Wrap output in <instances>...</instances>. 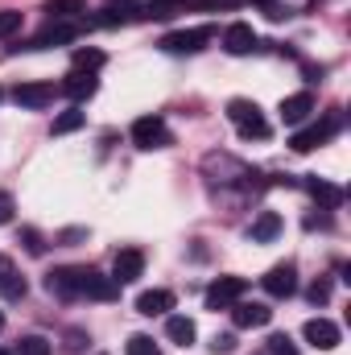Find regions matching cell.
I'll list each match as a JSON object with an SVG mask.
<instances>
[{"mask_svg": "<svg viewBox=\"0 0 351 355\" xmlns=\"http://www.w3.org/2000/svg\"><path fill=\"white\" fill-rule=\"evenodd\" d=\"M203 174L211 178V182H215V186H236V182H240V186H248V190H252V186H261V182H257V170H248V166H244V162H240V157H232V153H207V157H203Z\"/></svg>", "mask_w": 351, "mask_h": 355, "instance_id": "obj_1", "label": "cell"}, {"mask_svg": "<svg viewBox=\"0 0 351 355\" xmlns=\"http://www.w3.org/2000/svg\"><path fill=\"white\" fill-rule=\"evenodd\" d=\"M228 120L236 124V132L244 137V141H268V120H264V112L252 103V99H232L228 103Z\"/></svg>", "mask_w": 351, "mask_h": 355, "instance_id": "obj_2", "label": "cell"}, {"mask_svg": "<svg viewBox=\"0 0 351 355\" xmlns=\"http://www.w3.org/2000/svg\"><path fill=\"white\" fill-rule=\"evenodd\" d=\"M339 124H343V116L339 112H331L323 124H310V128H302V132H293L289 137V149L293 153H310V149H318V145H327L335 132H339Z\"/></svg>", "mask_w": 351, "mask_h": 355, "instance_id": "obj_3", "label": "cell"}, {"mask_svg": "<svg viewBox=\"0 0 351 355\" xmlns=\"http://www.w3.org/2000/svg\"><path fill=\"white\" fill-rule=\"evenodd\" d=\"M174 137H170V124L162 120V116H141L137 124H132V145L137 149H166Z\"/></svg>", "mask_w": 351, "mask_h": 355, "instance_id": "obj_4", "label": "cell"}, {"mask_svg": "<svg viewBox=\"0 0 351 355\" xmlns=\"http://www.w3.org/2000/svg\"><path fill=\"white\" fill-rule=\"evenodd\" d=\"M211 37H215V29H211V25L178 29V33H166V37H162V50H166V54H198Z\"/></svg>", "mask_w": 351, "mask_h": 355, "instance_id": "obj_5", "label": "cell"}, {"mask_svg": "<svg viewBox=\"0 0 351 355\" xmlns=\"http://www.w3.org/2000/svg\"><path fill=\"white\" fill-rule=\"evenodd\" d=\"M244 289H248L244 277H219V281L203 293V302H207V310H232V306L244 297Z\"/></svg>", "mask_w": 351, "mask_h": 355, "instance_id": "obj_6", "label": "cell"}, {"mask_svg": "<svg viewBox=\"0 0 351 355\" xmlns=\"http://www.w3.org/2000/svg\"><path fill=\"white\" fill-rule=\"evenodd\" d=\"M75 37H79V25H75V21H50V25H46V29H42L37 37H29V42H25L21 50H46V46H71Z\"/></svg>", "mask_w": 351, "mask_h": 355, "instance_id": "obj_7", "label": "cell"}, {"mask_svg": "<svg viewBox=\"0 0 351 355\" xmlns=\"http://www.w3.org/2000/svg\"><path fill=\"white\" fill-rule=\"evenodd\" d=\"M261 285L268 297H293L298 293V268L289 265V261H281V265H273L261 277Z\"/></svg>", "mask_w": 351, "mask_h": 355, "instance_id": "obj_8", "label": "cell"}, {"mask_svg": "<svg viewBox=\"0 0 351 355\" xmlns=\"http://www.w3.org/2000/svg\"><path fill=\"white\" fill-rule=\"evenodd\" d=\"M141 272H145V252L141 248H120L116 252V261H112V281L116 285H132Z\"/></svg>", "mask_w": 351, "mask_h": 355, "instance_id": "obj_9", "label": "cell"}, {"mask_svg": "<svg viewBox=\"0 0 351 355\" xmlns=\"http://www.w3.org/2000/svg\"><path fill=\"white\" fill-rule=\"evenodd\" d=\"M79 281H83V268H54V272L46 277V289H50L54 297H62V302H75V297H83Z\"/></svg>", "mask_w": 351, "mask_h": 355, "instance_id": "obj_10", "label": "cell"}, {"mask_svg": "<svg viewBox=\"0 0 351 355\" xmlns=\"http://www.w3.org/2000/svg\"><path fill=\"white\" fill-rule=\"evenodd\" d=\"M232 322L240 331H257V327H268L273 322V310L264 302H236L232 306Z\"/></svg>", "mask_w": 351, "mask_h": 355, "instance_id": "obj_11", "label": "cell"}, {"mask_svg": "<svg viewBox=\"0 0 351 355\" xmlns=\"http://www.w3.org/2000/svg\"><path fill=\"white\" fill-rule=\"evenodd\" d=\"M257 46H261V37L252 33V25L236 21V25H228V29H223V50H228V54H236V58H240V54H252Z\"/></svg>", "mask_w": 351, "mask_h": 355, "instance_id": "obj_12", "label": "cell"}, {"mask_svg": "<svg viewBox=\"0 0 351 355\" xmlns=\"http://www.w3.org/2000/svg\"><path fill=\"white\" fill-rule=\"evenodd\" d=\"M79 289H83V297H95V302H112V297L120 293V285H116L112 277H103L99 268H83Z\"/></svg>", "mask_w": 351, "mask_h": 355, "instance_id": "obj_13", "label": "cell"}, {"mask_svg": "<svg viewBox=\"0 0 351 355\" xmlns=\"http://www.w3.org/2000/svg\"><path fill=\"white\" fill-rule=\"evenodd\" d=\"M302 335H306V343H314L318 352H331V347H339V327H335L331 318H310Z\"/></svg>", "mask_w": 351, "mask_h": 355, "instance_id": "obj_14", "label": "cell"}, {"mask_svg": "<svg viewBox=\"0 0 351 355\" xmlns=\"http://www.w3.org/2000/svg\"><path fill=\"white\" fill-rule=\"evenodd\" d=\"M12 99L21 107H50L54 103V83H21L12 91Z\"/></svg>", "mask_w": 351, "mask_h": 355, "instance_id": "obj_15", "label": "cell"}, {"mask_svg": "<svg viewBox=\"0 0 351 355\" xmlns=\"http://www.w3.org/2000/svg\"><path fill=\"white\" fill-rule=\"evenodd\" d=\"M137 310H141L145 318L170 314V310H174V293H170V289H145V293L137 297Z\"/></svg>", "mask_w": 351, "mask_h": 355, "instance_id": "obj_16", "label": "cell"}, {"mask_svg": "<svg viewBox=\"0 0 351 355\" xmlns=\"http://www.w3.org/2000/svg\"><path fill=\"white\" fill-rule=\"evenodd\" d=\"M310 112H314V95H310V91H298V95L281 99V120H285V124H302Z\"/></svg>", "mask_w": 351, "mask_h": 355, "instance_id": "obj_17", "label": "cell"}, {"mask_svg": "<svg viewBox=\"0 0 351 355\" xmlns=\"http://www.w3.org/2000/svg\"><path fill=\"white\" fill-rule=\"evenodd\" d=\"M95 87H99V83H95V75H91V71H71V75L62 79V95H71L75 103L91 99V95H95Z\"/></svg>", "mask_w": 351, "mask_h": 355, "instance_id": "obj_18", "label": "cell"}, {"mask_svg": "<svg viewBox=\"0 0 351 355\" xmlns=\"http://www.w3.org/2000/svg\"><path fill=\"white\" fill-rule=\"evenodd\" d=\"M277 232H281V215H277V211H261V215L252 219V227H248L252 244H268V240H277Z\"/></svg>", "mask_w": 351, "mask_h": 355, "instance_id": "obj_19", "label": "cell"}, {"mask_svg": "<svg viewBox=\"0 0 351 355\" xmlns=\"http://www.w3.org/2000/svg\"><path fill=\"white\" fill-rule=\"evenodd\" d=\"M306 190H310V194H314L327 211H335V207L343 202V190H339L335 182H327V178H306Z\"/></svg>", "mask_w": 351, "mask_h": 355, "instance_id": "obj_20", "label": "cell"}, {"mask_svg": "<svg viewBox=\"0 0 351 355\" xmlns=\"http://www.w3.org/2000/svg\"><path fill=\"white\" fill-rule=\"evenodd\" d=\"M166 335H170V339H174L178 347H190V343H194V335H198V331H194V322H190V318H186V314H170V318H166Z\"/></svg>", "mask_w": 351, "mask_h": 355, "instance_id": "obj_21", "label": "cell"}, {"mask_svg": "<svg viewBox=\"0 0 351 355\" xmlns=\"http://www.w3.org/2000/svg\"><path fill=\"white\" fill-rule=\"evenodd\" d=\"M79 12H87V0H50L46 4V17L50 21H75Z\"/></svg>", "mask_w": 351, "mask_h": 355, "instance_id": "obj_22", "label": "cell"}, {"mask_svg": "<svg viewBox=\"0 0 351 355\" xmlns=\"http://www.w3.org/2000/svg\"><path fill=\"white\" fill-rule=\"evenodd\" d=\"M0 293H4L8 302H21V297L29 293V285H25V277H21L17 268H8V272L0 277Z\"/></svg>", "mask_w": 351, "mask_h": 355, "instance_id": "obj_23", "label": "cell"}, {"mask_svg": "<svg viewBox=\"0 0 351 355\" xmlns=\"http://www.w3.org/2000/svg\"><path fill=\"white\" fill-rule=\"evenodd\" d=\"M99 67H103V50H95V46H79L75 50V71H91L95 75Z\"/></svg>", "mask_w": 351, "mask_h": 355, "instance_id": "obj_24", "label": "cell"}, {"mask_svg": "<svg viewBox=\"0 0 351 355\" xmlns=\"http://www.w3.org/2000/svg\"><path fill=\"white\" fill-rule=\"evenodd\" d=\"M75 128H83V112H79V107L54 116V137H67V132H75Z\"/></svg>", "mask_w": 351, "mask_h": 355, "instance_id": "obj_25", "label": "cell"}, {"mask_svg": "<svg viewBox=\"0 0 351 355\" xmlns=\"http://www.w3.org/2000/svg\"><path fill=\"white\" fill-rule=\"evenodd\" d=\"M50 339H42V335H25L21 343H17V355H50Z\"/></svg>", "mask_w": 351, "mask_h": 355, "instance_id": "obj_26", "label": "cell"}, {"mask_svg": "<svg viewBox=\"0 0 351 355\" xmlns=\"http://www.w3.org/2000/svg\"><path fill=\"white\" fill-rule=\"evenodd\" d=\"M124 355H162V352H157V343H153L149 335H132L128 347H124Z\"/></svg>", "mask_w": 351, "mask_h": 355, "instance_id": "obj_27", "label": "cell"}, {"mask_svg": "<svg viewBox=\"0 0 351 355\" xmlns=\"http://www.w3.org/2000/svg\"><path fill=\"white\" fill-rule=\"evenodd\" d=\"M264 352H268V355H298V347H293V339H289V335H268Z\"/></svg>", "mask_w": 351, "mask_h": 355, "instance_id": "obj_28", "label": "cell"}, {"mask_svg": "<svg viewBox=\"0 0 351 355\" xmlns=\"http://www.w3.org/2000/svg\"><path fill=\"white\" fill-rule=\"evenodd\" d=\"M21 240H25V252H29V257H42V252H46V244H42V236H37L33 227H25Z\"/></svg>", "mask_w": 351, "mask_h": 355, "instance_id": "obj_29", "label": "cell"}, {"mask_svg": "<svg viewBox=\"0 0 351 355\" xmlns=\"http://www.w3.org/2000/svg\"><path fill=\"white\" fill-rule=\"evenodd\" d=\"M17 29H21V12H12V8L0 12V37H12Z\"/></svg>", "mask_w": 351, "mask_h": 355, "instance_id": "obj_30", "label": "cell"}, {"mask_svg": "<svg viewBox=\"0 0 351 355\" xmlns=\"http://www.w3.org/2000/svg\"><path fill=\"white\" fill-rule=\"evenodd\" d=\"M327 297H331V281L323 277V281H314V285H310V302H314V306H323Z\"/></svg>", "mask_w": 351, "mask_h": 355, "instance_id": "obj_31", "label": "cell"}, {"mask_svg": "<svg viewBox=\"0 0 351 355\" xmlns=\"http://www.w3.org/2000/svg\"><path fill=\"white\" fill-rule=\"evenodd\" d=\"M215 355H228V352H236V335H215Z\"/></svg>", "mask_w": 351, "mask_h": 355, "instance_id": "obj_32", "label": "cell"}, {"mask_svg": "<svg viewBox=\"0 0 351 355\" xmlns=\"http://www.w3.org/2000/svg\"><path fill=\"white\" fill-rule=\"evenodd\" d=\"M8 219H12V198H8V194H0V227H4Z\"/></svg>", "mask_w": 351, "mask_h": 355, "instance_id": "obj_33", "label": "cell"}, {"mask_svg": "<svg viewBox=\"0 0 351 355\" xmlns=\"http://www.w3.org/2000/svg\"><path fill=\"white\" fill-rule=\"evenodd\" d=\"M108 4H112V8H116V4H120V8H132V0H108Z\"/></svg>", "mask_w": 351, "mask_h": 355, "instance_id": "obj_34", "label": "cell"}, {"mask_svg": "<svg viewBox=\"0 0 351 355\" xmlns=\"http://www.w3.org/2000/svg\"><path fill=\"white\" fill-rule=\"evenodd\" d=\"M8 268H12V265H8V257H0V277H4V272H8Z\"/></svg>", "mask_w": 351, "mask_h": 355, "instance_id": "obj_35", "label": "cell"}, {"mask_svg": "<svg viewBox=\"0 0 351 355\" xmlns=\"http://www.w3.org/2000/svg\"><path fill=\"white\" fill-rule=\"evenodd\" d=\"M252 4H264V8H273V0H252Z\"/></svg>", "mask_w": 351, "mask_h": 355, "instance_id": "obj_36", "label": "cell"}, {"mask_svg": "<svg viewBox=\"0 0 351 355\" xmlns=\"http://www.w3.org/2000/svg\"><path fill=\"white\" fill-rule=\"evenodd\" d=\"M0 331H4V310H0Z\"/></svg>", "mask_w": 351, "mask_h": 355, "instance_id": "obj_37", "label": "cell"}, {"mask_svg": "<svg viewBox=\"0 0 351 355\" xmlns=\"http://www.w3.org/2000/svg\"><path fill=\"white\" fill-rule=\"evenodd\" d=\"M257 355H268V352H264V347H261V352H257Z\"/></svg>", "mask_w": 351, "mask_h": 355, "instance_id": "obj_38", "label": "cell"}, {"mask_svg": "<svg viewBox=\"0 0 351 355\" xmlns=\"http://www.w3.org/2000/svg\"><path fill=\"white\" fill-rule=\"evenodd\" d=\"M0 355H8V352H0Z\"/></svg>", "mask_w": 351, "mask_h": 355, "instance_id": "obj_39", "label": "cell"}]
</instances>
